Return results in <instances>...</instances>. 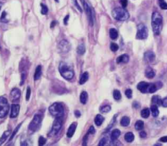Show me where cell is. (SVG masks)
<instances>
[{
    "label": "cell",
    "mask_w": 167,
    "mask_h": 146,
    "mask_svg": "<svg viewBox=\"0 0 167 146\" xmlns=\"http://www.w3.org/2000/svg\"><path fill=\"white\" fill-rule=\"evenodd\" d=\"M151 26L154 33L155 35H159L163 28V16L158 12H154L151 16Z\"/></svg>",
    "instance_id": "obj_1"
},
{
    "label": "cell",
    "mask_w": 167,
    "mask_h": 146,
    "mask_svg": "<svg viewBox=\"0 0 167 146\" xmlns=\"http://www.w3.org/2000/svg\"><path fill=\"white\" fill-rule=\"evenodd\" d=\"M59 71H60L61 75L67 80L72 79L75 76L73 68L65 62H60V65H59Z\"/></svg>",
    "instance_id": "obj_2"
},
{
    "label": "cell",
    "mask_w": 167,
    "mask_h": 146,
    "mask_svg": "<svg viewBox=\"0 0 167 146\" xmlns=\"http://www.w3.org/2000/svg\"><path fill=\"white\" fill-rule=\"evenodd\" d=\"M112 16L117 21H125L129 18V13L124 7H117L112 12Z\"/></svg>",
    "instance_id": "obj_3"
},
{
    "label": "cell",
    "mask_w": 167,
    "mask_h": 146,
    "mask_svg": "<svg viewBox=\"0 0 167 146\" xmlns=\"http://www.w3.org/2000/svg\"><path fill=\"white\" fill-rule=\"evenodd\" d=\"M49 113L55 118H61L64 115V107L60 103H54L49 107Z\"/></svg>",
    "instance_id": "obj_4"
},
{
    "label": "cell",
    "mask_w": 167,
    "mask_h": 146,
    "mask_svg": "<svg viewBox=\"0 0 167 146\" xmlns=\"http://www.w3.org/2000/svg\"><path fill=\"white\" fill-rule=\"evenodd\" d=\"M43 120V116L41 114H36L34 116L32 121L29 125V129L32 132H36L40 128Z\"/></svg>",
    "instance_id": "obj_5"
},
{
    "label": "cell",
    "mask_w": 167,
    "mask_h": 146,
    "mask_svg": "<svg viewBox=\"0 0 167 146\" xmlns=\"http://www.w3.org/2000/svg\"><path fill=\"white\" fill-rule=\"evenodd\" d=\"M9 105L7 99L3 96L0 97V118H3L9 113Z\"/></svg>",
    "instance_id": "obj_6"
},
{
    "label": "cell",
    "mask_w": 167,
    "mask_h": 146,
    "mask_svg": "<svg viewBox=\"0 0 167 146\" xmlns=\"http://www.w3.org/2000/svg\"><path fill=\"white\" fill-rule=\"evenodd\" d=\"M148 36V29L143 23H140L137 27L136 38L139 40H144Z\"/></svg>",
    "instance_id": "obj_7"
},
{
    "label": "cell",
    "mask_w": 167,
    "mask_h": 146,
    "mask_svg": "<svg viewBox=\"0 0 167 146\" xmlns=\"http://www.w3.org/2000/svg\"><path fill=\"white\" fill-rule=\"evenodd\" d=\"M81 2L83 5L84 9L85 10L86 14H87V16L88 18V20H89L90 26H92L93 25V22H94V14H93V10L90 5L86 2V0H81Z\"/></svg>",
    "instance_id": "obj_8"
},
{
    "label": "cell",
    "mask_w": 167,
    "mask_h": 146,
    "mask_svg": "<svg viewBox=\"0 0 167 146\" xmlns=\"http://www.w3.org/2000/svg\"><path fill=\"white\" fill-rule=\"evenodd\" d=\"M63 125V121L61 118H56V120L54 121L52 130L50 131V134L52 136L56 135L59 131L60 130Z\"/></svg>",
    "instance_id": "obj_9"
},
{
    "label": "cell",
    "mask_w": 167,
    "mask_h": 146,
    "mask_svg": "<svg viewBox=\"0 0 167 146\" xmlns=\"http://www.w3.org/2000/svg\"><path fill=\"white\" fill-rule=\"evenodd\" d=\"M58 49L61 53H66L70 51L71 45L67 40H62L58 43Z\"/></svg>",
    "instance_id": "obj_10"
},
{
    "label": "cell",
    "mask_w": 167,
    "mask_h": 146,
    "mask_svg": "<svg viewBox=\"0 0 167 146\" xmlns=\"http://www.w3.org/2000/svg\"><path fill=\"white\" fill-rule=\"evenodd\" d=\"M21 96V92L18 89L14 88L13 89L10 94V98L13 101H17L20 99V97Z\"/></svg>",
    "instance_id": "obj_11"
},
{
    "label": "cell",
    "mask_w": 167,
    "mask_h": 146,
    "mask_svg": "<svg viewBox=\"0 0 167 146\" xmlns=\"http://www.w3.org/2000/svg\"><path fill=\"white\" fill-rule=\"evenodd\" d=\"M149 86H150V83L146 82H140L137 85V89L139 91H140L142 93L145 94L148 92L149 90Z\"/></svg>",
    "instance_id": "obj_12"
},
{
    "label": "cell",
    "mask_w": 167,
    "mask_h": 146,
    "mask_svg": "<svg viewBox=\"0 0 167 146\" xmlns=\"http://www.w3.org/2000/svg\"><path fill=\"white\" fill-rule=\"evenodd\" d=\"M20 111V105L18 104L13 103L11 105V111L10 114V118H15L18 116Z\"/></svg>",
    "instance_id": "obj_13"
},
{
    "label": "cell",
    "mask_w": 167,
    "mask_h": 146,
    "mask_svg": "<svg viewBox=\"0 0 167 146\" xmlns=\"http://www.w3.org/2000/svg\"><path fill=\"white\" fill-rule=\"evenodd\" d=\"M163 86V84L161 82H154V83L150 84L149 86V90L148 92L149 93H154L158 89H161V88Z\"/></svg>",
    "instance_id": "obj_14"
},
{
    "label": "cell",
    "mask_w": 167,
    "mask_h": 146,
    "mask_svg": "<svg viewBox=\"0 0 167 146\" xmlns=\"http://www.w3.org/2000/svg\"><path fill=\"white\" fill-rule=\"evenodd\" d=\"M144 58L148 62L152 63L155 61V55L153 51H148L144 53Z\"/></svg>",
    "instance_id": "obj_15"
},
{
    "label": "cell",
    "mask_w": 167,
    "mask_h": 146,
    "mask_svg": "<svg viewBox=\"0 0 167 146\" xmlns=\"http://www.w3.org/2000/svg\"><path fill=\"white\" fill-rule=\"evenodd\" d=\"M76 129V123H72L68 129L67 133V136L68 138H71L72 136L74 135L75 130Z\"/></svg>",
    "instance_id": "obj_16"
},
{
    "label": "cell",
    "mask_w": 167,
    "mask_h": 146,
    "mask_svg": "<svg viewBox=\"0 0 167 146\" xmlns=\"http://www.w3.org/2000/svg\"><path fill=\"white\" fill-rule=\"evenodd\" d=\"M129 61V57L126 54L120 55V57H117L116 59V62L117 64H125V63L128 62Z\"/></svg>",
    "instance_id": "obj_17"
},
{
    "label": "cell",
    "mask_w": 167,
    "mask_h": 146,
    "mask_svg": "<svg viewBox=\"0 0 167 146\" xmlns=\"http://www.w3.org/2000/svg\"><path fill=\"white\" fill-rule=\"evenodd\" d=\"M41 74H42V66L41 65H39L35 69V74H34V79H35V81L39 80L41 77Z\"/></svg>",
    "instance_id": "obj_18"
},
{
    "label": "cell",
    "mask_w": 167,
    "mask_h": 146,
    "mask_svg": "<svg viewBox=\"0 0 167 146\" xmlns=\"http://www.w3.org/2000/svg\"><path fill=\"white\" fill-rule=\"evenodd\" d=\"M120 134L121 132L119 129H114L111 133V140L112 142H114L120 137Z\"/></svg>",
    "instance_id": "obj_19"
},
{
    "label": "cell",
    "mask_w": 167,
    "mask_h": 146,
    "mask_svg": "<svg viewBox=\"0 0 167 146\" xmlns=\"http://www.w3.org/2000/svg\"><path fill=\"white\" fill-rule=\"evenodd\" d=\"M145 75L146 77H148V79H152V78H154L155 75V71L152 69L151 68H148L146 70V73H145Z\"/></svg>",
    "instance_id": "obj_20"
},
{
    "label": "cell",
    "mask_w": 167,
    "mask_h": 146,
    "mask_svg": "<svg viewBox=\"0 0 167 146\" xmlns=\"http://www.w3.org/2000/svg\"><path fill=\"white\" fill-rule=\"evenodd\" d=\"M88 79H89V74H88V73L87 71L84 72L81 75L80 78V81H79L80 85L84 84L86 81H87Z\"/></svg>",
    "instance_id": "obj_21"
},
{
    "label": "cell",
    "mask_w": 167,
    "mask_h": 146,
    "mask_svg": "<svg viewBox=\"0 0 167 146\" xmlns=\"http://www.w3.org/2000/svg\"><path fill=\"white\" fill-rule=\"evenodd\" d=\"M151 101L153 105H155L157 106H160L162 105V99L159 96H154L152 97Z\"/></svg>",
    "instance_id": "obj_22"
},
{
    "label": "cell",
    "mask_w": 167,
    "mask_h": 146,
    "mask_svg": "<svg viewBox=\"0 0 167 146\" xmlns=\"http://www.w3.org/2000/svg\"><path fill=\"white\" fill-rule=\"evenodd\" d=\"M88 99V94L86 92H82L80 96V101L83 105L86 104Z\"/></svg>",
    "instance_id": "obj_23"
},
{
    "label": "cell",
    "mask_w": 167,
    "mask_h": 146,
    "mask_svg": "<svg viewBox=\"0 0 167 146\" xmlns=\"http://www.w3.org/2000/svg\"><path fill=\"white\" fill-rule=\"evenodd\" d=\"M105 118L104 117H103L102 115L101 114H97L95 118V123L96 125L97 126H100L102 125V123H103V121H104Z\"/></svg>",
    "instance_id": "obj_24"
},
{
    "label": "cell",
    "mask_w": 167,
    "mask_h": 146,
    "mask_svg": "<svg viewBox=\"0 0 167 146\" xmlns=\"http://www.w3.org/2000/svg\"><path fill=\"white\" fill-rule=\"evenodd\" d=\"M110 37L112 40H116L118 36V32L114 28H111L109 31Z\"/></svg>",
    "instance_id": "obj_25"
},
{
    "label": "cell",
    "mask_w": 167,
    "mask_h": 146,
    "mask_svg": "<svg viewBox=\"0 0 167 146\" xmlns=\"http://www.w3.org/2000/svg\"><path fill=\"white\" fill-rule=\"evenodd\" d=\"M151 111L152 116L154 117H158L159 114V111L158 109V106L155 105H152L151 106Z\"/></svg>",
    "instance_id": "obj_26"
},
{
    "label": "cell",
    "mask_w": 167,
    "mask_h": 146,
    "mask_svg": "<svg viewBox=\"0 0 167 146\" xmlns=\"http://www.w3.org/2000/svg\"><path fill=\"white\" fill-rule=\"evenodd\" d=\"M10 134H11V130L5 131L4 133L2 136V137L0 138V145H2L5 142H6L7 137L10 135Z\"/></svg>",
    "instance_id": "obj_27"
},
{
    "label": "cell",
    "mask_w": 167,
    "mask_h": 146,
    "mask_svg": "<svg viewBox=\"0 0 167 146\" xmlns=\"http://www.w3.org/2000/svg\"><path fill=\"white\" fill-rule=\"evenodd\" d=\"M124 138H125V140L126 142L131 143V142H132V141L134 140L135 136H134V134L132 133L129 132V133H127L125 134Z\"/></svg>",
    "instance_id": "obj_28"
},
{
    "label": "cell",
    "mask_w": 167,
    "mask_h": 146,
    "mask_svg": "<svg viewBox=\"0 0 167 146\" xmlns=\"http://www.w3.org/2000/svg\"><path fill=\"white\" fill-rule=\"evenodd\" d=\"M120 123L123 127L128 126L130 123V118L127 116H124L121 120Z\"/></svg>",
    "instance_id": "obj_29"
},
{
    "label": "cell",
    "mask_w": 167,
    "mask_h": 146,
    "mask_svg": "<svg viewBox=\"0 0 167 146\" xmlns=\"http://www.w3.org/2000/svg\"><path fill=\"white\" fill-rule=\"evenodd\" d=\"M86 52V47L84 43H80L77 47V53L79 55H84Z\"/></svg>",
    "instance_id": "obj_30"
},
{
    "label": "cell",
    "mask_w": 167,
    "mask_h": 146,
    "mask_svg": "<svg viewBox=\"0 0 167 146\" xmlns=\"http://www.w3.org/2000/svg\"><path fill=\"white\" fill-rule=\"evenodd\" d=\"M150 112L149 109L148 108H145L144 109H142L141 111V116L143 118H148L150 116Z\"/></svg>",
    "instance_id": "obj_31"
},
{
    "label": "cell",
    "mask_w": 167,
    "mask_h": 146,
    "mask_svg": "<svg viewBox=\"0 0 167 146\" xmlns=\"http://www.w3.org/2000/svg\"><path fill=\"white\" fill-rule=\"evenodd\" d=\"M144 122L141 120H139V121H137L135 123V127L136 129V130H141L143 129L144 128Z\"/></svg>",
    "instance_id": "obj_32"
},
{
    "label": "cell",
    "mask_w": 167,
    "mask_h": 146,
    "mask_svg": "<svg viewBox=\"0 0 167 146\" xmlns=\"http://www.w3.org/2000/svg\"><path fill=\"white\" fill-rule=\"evenodd\" d=\"M110 110H111V106L110 105L102 106V107H101V109H100V112L102 114L108 113Z\"/></svg>",
    "instance_id": "obj_33"
},
{
    "label": "cell",
    "mask_w": 167,
    "mask_h": 146,
    "mask_svg": "<svg viewBox=\"0 0 167 146\" xmlns=\"http://www.w3.org/2000/svg\"><path fill=\"white\" fill-rule=\"evenodd\" d=\"M113 97H114V99L118 101L120 100L121 98V92L117 90H115L114 91V93H113Z\"/></svg>",
    "instance_id": "obj_34"
},
{
    "label": "cell",
    "mask_w": 167,
    "mask_h": 146,
    "mask_svg": "<svg viewBox=\"0 0 167 146\" xmlns=\"http://www.w3.org/2000/svg\"><path fill=\"white\" fill-rule=\"evenodd\" d=\"M21 125H22V123H20V124L17 127H16L15 129H14V131H13V133L12 135H11V137H10V138H9V141H11V140H13V138L14 137V136H15V135H16V134L17 133V132L18 131V130L20 129V128Z\"/></svg>",
    "instance_id": "obj_35"
},
{
    "label": "cell",
    "mask_w": 167,
    "mask_h": 146,
    "mask_svg": "<svg viewBox=\"0 0 167 146\" xmlns=\"http://www.w3.org/2000/svg\"><path fill=\"white\" fill-rule=\"evenodd\" d=\"M159 5L161 9L167 10V3L165 0H159Z\"/></svg>",
    "instance_id": "obj_36"
},
{
    "label": "cell",
    "mask_w": 167,
    "mask_h": 146,
    "mask_svg": "<svg viewBox=\"0 0 167 146\" xmlns=\"http://www.w3.org/2000/svg\"><path fill=\"white\" fill-rule=\"evenodd\" d=\"M41 14H43V15H46L48 11V7L42 3L41 4Z\"/></svg>",
    "instance_id": "obj_37"
},
{
    "label": "cell",
    "mask_w": 167,
    "mask_h": 146,
    "mask_svg": "<svg viewBox=\"0 0 167 146\" xmlns=\"http://www.w3.org/2000/svg\"><path fill=\"white\" fill-rule=\"evenodd\" d=\"M118 49H119V46H118V45L117 44V43H111L110 50L112 51L116 52V51H117V50H118Z\"/></svg>",
    "instance_id": "obj_38"
},
{
    "label": "cell",
    "mask_w": 167,
    "mask_h": 146,
    "mask_svg": "<svg viewBox=\"0 0 167 146\" xmlns=\"http://www.w3.org/2000/svg\"><path fill=\"white\" fill-rule=\"evenodd\" d=\"M46 142V140L43 137V136H40V137H39V145H45Z\"/></svg>",
    "instance_id": "obj_39"
},
{
    "label": "cell",
    "mask_w": 167,
    "mask_h": 146,
    "mask_svg": "<svg viewBox=\"0 0 167 146\" xmlns=\"http://www.w3.org/2000/svg\"><path fill=\"white\" fill-rule=\"evenodd\" d=\"M125 94L127 96V98L131 99L132 96V91L131 89H127L125 92Z\"/></svg>",
    "instance_id": "obj_40"
},
{
    "label": "cell",
    "mask_w": 167,
    "mask_h": 146,
    "mask_svg": "<svg viewBox=\"0 0 167 146\" xmlns=\"http://www.w3.org/2000/svg\"><path fill=\"white\" fill-rule=\"evenodd\" d=\"M31 89L29 87L27 88V91H26V101H29V98H30V96H31Z\"/></svg>",
    "instance_id": "obj_41"
},
{
    "label": "cell",
    "mask_w": 167,
    "mask_h": 146,
    "mask_svg": "<svg viewBox=\"0 0 167 146\" xmlns=\"http://www.w3.org/2000/svg\"><path fill=\"white\" fill-rule=\"evenodd\" d=\"M72 1L73 3H74L75 6L78 9V11H79L80 12H82V10L80 6L79 5V4H78V2H77V0H72Z\"/></svg>",
    "instance_id": "obj_42"
},
{
    "label": "cell",
    "mask_w": 167,
    "mask_h": 146,
    "mask_svg": "<svg viewBox=\"0 0 167 146\" xmlns=\"http://www.w3.org/2000/svg\"><path fill=\"white\" fill-rule=\"evenodd\" d=\"M107 143V138H102L99 143V145H105Z\"/></svg>",
    "instance_id": "obj_43"
},
{
    "label": "cell",
    "mask_w": 167,
    "mask_h": 146,
    "mask_svg": "<svg viewBox=\"0 0 167 146\" xmlns=\"http://www.w3.org/2000/svg\"><path fill=\"white\" fill-rule=\"evenodd\" d=\"M6 15L7 14L6 12H3V14H2V18H1V21L3 22H7V20L6 19Z\"/></svg>",
    "instance_id": "obj_44"
},
{
    "label": "cell",
    "mask_w": 167,
    "mask_h": 146,
    "mask_svg": "<svg viewBox=\"0 0 167 146\" xmlns=\"http://www.w3.org/2000/svg\"><path fill=\"white\" fill-rule=\"evenodd\" d=\"M120 3L121 4L122 7L125 8L127 6L128 2H127V0H120Z\"/></svg>",
    "instance_id": "obj_45"
},
{
    "label": "cell",
    "mask_w": 167,
    "mask_h": 146,
    "mask_svg": "<svg viewBox=\"0 0 167 146\" xmlns=\"http://www.w3.org/2000/svg\"><path fill=\"white\" fill-rule=\"evenodd\" d=\"M95 133V128L93 127V126H91L89 130H88V134H94Z\"/></svg>",
    "instance_id": "obj_46"
},
{
    "label": "cell",
    "mask_w": 167,
    "mask_h": 146,
    "mask_svg": "<svg viewBox=\"0 0 167 146\" xmlns=\"http://www.w3.org/2000/svg\"><path fill=\"white\" fill-rule=\"evenodd\" d=\"M162 105L164 107H167V97L162 99Z\"/></svg>",
    "instance_id": "obj_47"
},
{
    "label": "cell",
    "mask_w": 167,
    "mask_h": 146,
    "mask_svg": "<svg viewBox=\"0 0 167 146\" xmlns=\"http://www.w3.org/2000/svg\"><path fill=\"white\" fill-rule=\"evenodd\" d=\"M69 18V14H68V15H67V16L65 17L64 19H63V22H64L65 25H67Z\"/></svg>",
    "instance_id": "obj_48"
},
{
    "label": "cell",
    "mask_w": 167,
    "mask_h": 146,
    "mask_svg": "<svg viewBox=\"0 0 167 146\" xmlns=\"http://www.w3.org/2000/svg\"><path fill=\"white\" fill-rule=\"evenodd\" d=\"M146 136H147V134H146V133L144 132V131H141V133H140V136L141 138H144L146 137Z\"/></svg>",
    "instance_id": "obj_49"
},
{
    "label": "cell",
    "mask_w": 167,
    "mask_h": 146,
    "mask_svg": "<svg viewBox=\"0 0 167 146\" xmlns=\"http://www.w3.org/2000/svg\"><path fill=\"white\" fill-rule=\"evenodd\" d=\"M160 141L162 142H167V136H163L160 138Z\"/></svg>",
    "instance_id": "obj_50"
},
{
    "label": "cell",
    "mask_w": 167,
    "mask_h": 146,
    "mask_svg": "<svg viewBox=\"0 0 167 146\" xmlns=\"http://www.w3.org/2000/svg\"><path fill=\"white\" fill-rule=\"evenodd\" d=\"M75 114L76 117H77V118H79V117H80V116H81L80 112L78 111V110H75Z\"/></svg>",
    "instance_id": "obj_51"
},
{
    "label": "cell",
    "mask_w": 167,
    "mask_h": 146,
    "mask_svg": "<svg viewBox=\"0 0 167 146\" xmlns=\"http://www.w3.org/2000/svg\"><path fill=\"white\" fill-rule=\"evenodd\" d=\"M25 77H26V74L25 73H24V74H22V81H21V85H23V82H24V80H25Z\"/></svg>",
    "instance_id": "obj_52"
},
{
    "label": "cell",
    "mask_w": 167,
    "mask_h": 146,
    "mask_svg": "<svg viewBox=\"0 0 167 146\" xmlns=\"http://www.w3.org/2000/svg\"><path fill=\"white\" fill-rule=\"evenodd\" d=\"M87 136H88V133H87V134H86V136H85V137L86 138V140H87ZM86 141H87V140H84V142H83V145H86V144H87V143L86 142Z\"/></svg>",
    "instance_id": "obj_53"
},
{
    "label": "cell",
    "mask_w": 167,
    "mask_h": 146,
    "mask_svg": "<svg viewBox=\"0 0 167 146\" xmlns=\"http://www.w3.org/2000/svg\"><path fill=\"white\" fill-rule=\"evenodd\" d=\"M56 22L53 21V22H52V23H51V27L53 28L54 27V26H56Z\"/></svg>",
    "instance_id": "obj_54"
},
{
    "label": "cell",
    "mask_w": 167,
    "mask_h": 146,
    "mask_svg": "<svg viewBox=\"0 0 167 146\" xmlns=\"http://www.w3.org/2000/svg\"><path fill=\"white\" fill-rule=\"evenodd\" d=\"M2 7V3H0V10H1Z\"/></svg>",
    "instance_id": "obj_55"
},
{
    "label": "cell",
    "mask_w": 167,
    "mask_h": 146,
    "mask_svg": "<svg viewBox=\"0 0 167 146\" xmlns=\"http://www.w3.org/2000/svg\"><path fill=\"white\" fill-rule=\"evenodd\" d=\"M55 2H59V0H55Z\"/></svg>",
    "instance_id": "obj_56"
}]
</instances>
